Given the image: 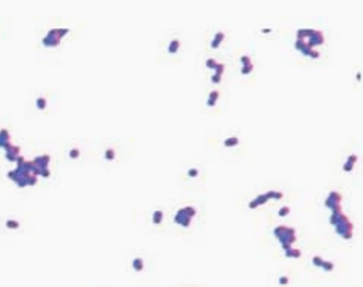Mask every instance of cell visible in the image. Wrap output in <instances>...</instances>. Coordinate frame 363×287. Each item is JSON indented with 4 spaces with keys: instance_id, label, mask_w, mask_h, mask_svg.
Returning a JSON list of instances; mask_svg holds the SVG:
<instances>
[{
    "instance_id": "7c38bea8",
    "label": "cell",
    "mask_w": 363,
    "mask_h": 287,
    "mask_svg": "<svg viewBox=\"0 0 363 287\" xmlns=\"http://www.w3.org/2000/svg\"><path fill=\"white\" fill-rule=\"evenodd\" d=\"M224 38H225V33H224V32H217L216 35H214L213 41H211V48H213V49L220 48V43L224 41Z\"/></svg>"
},
{
    "instance_id": "484cf974",
    "label": "cell",
    "mask_w": 363,
    "mask_h": 287,
    "mask_svg": "<svg viewBox=\"0 0 363 287\" xmlns=\"http://www.w3.org/2000/svg\"><path fill=\"white\" fill-rule=\"evenodd\" d=\"M224 70H225V65H224V64H219V62H217V65L214 67V72H216L214 75H219V76H222Z\"/></svg>"
},
{
    "instance_id": "4fadbf2b",
    "label": "cell",
    "mask_w": 363,
    "mask_h": 287,
    "mask_svg": "<svg viewBox=\"0 0 363 287\" xmlns=\"http://www.w3.org/2000/svg\"><path fill=\"white\" fill-rule=\"evenodd\" d=\"M284 255H286L287 259H300V257H301V251L295 249V247L292 246V247H289V249L284 251Z\"/></svg>"
},
{
    "instance_id": "8fae6325",
    "label": "cell",
    "mask_w": 363,
    "mask_h": 287,
    "mask_svg": "<svg viewBox=\"0 0 363 287\" xmlns=\"http://www.w3.org/2000/svg\"><path fill=\"white\" fill-rule=\"evenodd\" d=\"M357 160H358L357 154H350L349 157H347V160L344 162V165H342V170H344L346 173H350V171L354 170V167H355V163H357Z\"/></svg>"
},
{
    "instance_id": "52a82bcc",
    "label": "cell",
    "mask_w": 363,
    "mask_h": 287,
    "mask_svg": "<svg viewBox=\"0 0 363 287\" xmlns=\"http://www.w3.org/2000/svg\"><path fill=\"white\" fill-rule=\"evenodd\" d=\"M268 200H271V198H270V192H265V194H260V195H257V197L254 198V200H251L247 206H249V210H255V208L265 205Z\"/></svg>"
},
{
    "instance_id": "277c9868",
    "label": "cell",
    "mask_w": 363,
    "mask_h": 287,
    "mask_svg": "<svg viewBox=\"0 0 363 287\" xmlns=\"http://www.w3.org/2000/svg\"><path fill=\"white\" fill-rule=\"evenodd\" d=\"M70 32L68 29H51L46 37L43 38V45L46 48H56V46L60 45V40Z\"/></svg>"
},
{
    "instance_id": "d590c367",
    "label": "cell",
    "mask_w": 363,
    "mask_h": 287,
    "mask_svg": "<svg viewBox=\"0 0 363 287\" xmlns=\"http://www.w3.org/2000/svg\"><path fill=\"white\" fill-rule=\"evenodd\" d=\"M271 29H262V33H270Z\"/></svg>"
},
{
    "instance_id": "603a6c76",
    "label": "cell",
    "mask_w": 363,
    "mask_h": 287,
    "mask_svg": "<svg viewBox=\"0 0 363 287\" xmlns=\"http://www.w3.org/2000/svg\"><path fill=\"white\" fill-rule=\"evenodd\" d=\"M268 192H270V198L271 200H281L284 197L282 192H278V190H268Z\"/></svg>"
},
{
    "instance_id": "e0dca14e",
    "label": "cell",
    "mask_w": 363,
    "mask_h": 287,
    "mask_svg": "<svg viewBox=\"0 0 363 287\" xmlns=\"http://www.w3.org/2000/svg\"><path fill=\"white\" fill-rule=\"evenodd\" d=\"M162 221H163V211H160V210L154 211V213H152V224L159 225V224H162Z\"/></svg>"
},
{
    "instance_id": "e575fe53",
    "label": "cell",
    "mask_w": 363,
    "mask_h": 287,
    "mask_svg": "<svg viewBox=\"0 0 363 287\" xmlns=\"http://www.w3.org/2000/svg\"><path fill=\"white\" fill-rule=\"evenodd\" d=\"M40 176H43V178H48V176H49V168H46V170H41V171H40Z\"/></svg>"
},
{
    "instance_id": "ac0fdd59",
    "label": "cell",
    "mask_w": 363,
    "mask_h": 287,
    "mask_svg": "<svg viewBox=\"0 0 363 287\" xmlns=\"http://www.w3.org/2000/svg\"><path fill=\"white\" fill-rule=\"evenodd\" d=\"M238 144H240V138H238V136H230V138H227L224 141L225 148H236Z\"/></svg>"
},
{
    "instance_id": "4316f807",
    "label": "cell",
    "mask_w": 363,
    "mask_h": 287,
    "mask_svg": "<svg viewBox=\"0 0 363 287\" xmlns=\"http://www.w3.org/2000/svg\"><path fill=\"white\" fill-rule=\"evenodd\" d=\"M322 263H323V259L320 257V255H314V257H313V265L314 266H319V268H320Z\"/></svg>"
},
{
    "instance_id": "5b68a950",
    "label": "cell",
    "mask_w": 363,
    "mask_h": 287,
    "mask_svg": "<svg viewBox=\"0 0 363 287\" xmlns=\"http://www.w3.org/2000/svg\"><path fill=\"white\" fill-rule=\"evenodd\" d=\"M325 206L331 213H342V195L338 190H331L325 198Z\"/></svg>"
},
{
    "instance_id": "f1b7e54d",
    "label": "cell",
    "mask_w": 363,
    "mask_h": 287,
    "mask_svg": "<svg viewBox=\"0 0 363 287\" xmlns=\"http://www.w3.org/2000/svg\"><path fill=\"white\" fill-rule=\"evenodd\" d=\"M68 156H70V159H78V157H79V149H78V148L70 149Z\"/></svg>"
},
{
    "instance_id": "44dd1931",
    "label": "cell",
    "mask_w": 363,
    "mask_h": 287,
    "mask_svg": "<svg viewBox=\"0 0 363 287\" xmlns=\"http://www.w3.org/2000/svg\"><path fill=\"white\" fill-rule=\"evenodd\" d=\"M46 105H48V102H46V99L45 97H38L37 99V107H38V109H46Z\"/></svg>"
},
{
    "instance_id": "4dcf8cb0",
    "label": "cell",
    "mask_w": 363,
    "mask_h": 287,
    "mask_svg": "<svg viewBox=\"0 0 363 287\" xmlns=\"http://www.w3.org/2000/svg\"><path fill=\"white\" fill-rule=\"evenodd\" d=\"M187 175H189L190 178H197V176H198V170H197V168H189V170H187Z\"/></svg>"
},
{
    "instance_id": "d6a6232c",
    "label": "cell",
    "mask_w": 363,
    "mask_h": 287,
    "mask_svg": "<svg viewBox=\"0 0 363 287\" xmlns=\"http://www.w3.org/2000/svg\"><path fill=\"white\" fill-rule=\"evenodd\" d=\"M220 81H222V76H219V75H213L211 76V82H214V84H219Z\"/></svg>"
},
{
    "instance_id": "9a60e30c",
    "label": "cell",
    "mask_w": 363,
    "mask_h": 287,
    "mask_svg": "<svg viewBox=\"0 0 363 287\" xmlns=\"http://www.w3.org/2000/svg\"><path fill=\"white\" fill-rule=\"evenodd\" d=\"M132 268H133V270L136 271V273L143 271V268H144L143 259H141V257H136V259H133V262H132Z\"/></svg>"
},
{
    "instance_id": "30bf717a",
    "label": "cell",
    "mask_w": 363,
    "mask_h": 287,
    "mask_svg": "<svg viewBox=\"0 0 363 287\" xmlns=\"http://www.w3.org/2000/svg\"><path fill=\"white\" fill-rule=\"evenodd\" d=\"M11 146V143H10V132L6 130V129H2L0 130V148H3L6 151Z\"/></svg>"
},
{
    "instance_id": "d4e9b609",
    "label": "cell",
    "mask_w": 363,
    "mask_h": 287,
    "mask_svg": "<svg viewBox=\"0 0 363 287\" xmlns=\"http://www.w3.org/2000/svg\"><path fill=\"white\" fill-rule=\"evenodd\" d=\"M254 70V64H249V65H243L241 67V75H249Z\"/></svg>"
},
{
    "instance_id": "2e32d148",
    "label": "cell",
    "mask_w": 363,
    "mask_h": 287,
    "mask_svg": "<svg viewBox=\"0 0 363 287\" xmlns=\"http://www.w3.org/2000/svg\"><path fill=\"white\" fill-rule=\"evenodd\" d=\"M179 46H181V41H179L178 38L171 40V41H170V45H168V53H170V54H176V53H178V49H179Z\"/></svg>"
},
{
    "instance_id": "83f0119b",
    "label": "cell",
    "mask_w": 363,
    "mask_h": 287,
    "mask_svg": "<svg viewBox=\"0 0 363 287\" xmlns=\"http://www.w3.org/2000/svg\"><path fill=\"white\" fill-rule=\"evenodd\" d=\"M240 62H241V67H243V65H249V64H254V62H252V59L249 57V56H241Z\"/></svg>"
},
{
    "instance_id": "7402d4cb",
    "label": "cell",
    "mask_w": 363,
    "mask_h": 287,
    "mask_svg": "<svg viewBox=\"0 0 363 287\" xmlns=\"http://www.w3.org/2000/svg\"><path fill=\"white\" fill-rule=\"evenodd\" d=\"M289 214H290V208H289V206L279 208V211H278V216H279V217H287Z\"/></svg>"
},
{
    "instance_id": "7a4b0ae2",
    "label": "cell",
    "mask_w": 363,
    "mask_h": 287,
    "mask_svg": "<svg viewBox=\"0 0 363 287\" xmlns=\"http://www.w3.org/2000/svg\"><path fill=\"white\" fill-rule=\"evenodd\" d=\"M335 232L341 237L342 239H350L352 238V233H354V224L350 222V219L347 217V216L342 213L339 214V217L336 219V222H335Z\"/></svg>"
},
{
    "instance_id": "5bb4252c",
    "label": "cell",
    "mask_w": 363,
    "mask_h": 287,
    "mask_svg": "<svg viewBox=\"0 0 363 287\" xmlns=\"http://www.w3.org/2000/svg\"><path fill=\"white\" fill-rule=\"evenodd\" d=\"M217 100H219V92H217V90H211L208 95V100H206V105H208L209 108H213V107H216Z\"/></svg>"
},
{
    "instance_id": "8992f818",
    "label": "cell",
    "mask_w": 363,
    "mask_h": 287,
    "mask_svg": "<svg viewBox=\"0 0 363 287\" xmlns=\"http://www.w3.org/2000/svg\"><path fill=\"white\" fill-rule=\"evenodd\" d=\"M323 41H325V37H323V33L320 32V30H315V29L309 30V35H308V38H306V43L313 49L315 48V46L323 45Z\"/></svg>"
},
{
    "instance_id": "d6986e66",
    "label": "cell",
    "mask_w": 363,
    "mask_h": 287,
    "mask_svg": "<svg viewBox=\"0 0 363 287\" xmlns=\"http://www.w3.org/2000/svg\"><path fill=\"white\" fill-rule=\"evenodd\" d=\"M320 268L323 270V271H327V273H330V271H333L335 270V263L333 262H330V260H323V263H322V266Z\"/></svg>"
},
{
    "instance_id": "836d02e7",
    "label": "cell",
    "mask_w": 363,
    "mask_h": 287,
    "mask_svg": "<svg viewBox=\"0 0 363 287\" xmlns=\"http://www.w3.org/2000/svg\"><path fill=\"white\" fill-rule=\"evenodd\" d=\"M279 284H281V286H287V284H289V278H287V276H281V278H279Z\"/></svg>"
},
{
    "instance_id": "f546056e",
    "label": "cell",
    "mask_w": 363,
    "mask_h": 287,
    "mask_svg": "<svg viewBox=\"0 0 363 287\" xmlns=\"http://www.w3.org/2000/svg\"><path fill=\"white\" fill-rule=\"evenodd\" d=\"M217 65V62H216V59H208L206 60V67H208L209 70H214V67Z\"/></svg>"
},
{
    "instance_id": "1f68e13d",
    "label": "cell",
    "mask_w": 363,
    "mask_h": 287,
    "mask_svg": "<svg viewBox=\"0 0 363 287\" xmlns=\"http://www.w3.org/2000/svg\"><path fill=\"white\" fill-rule=\"evenodd\" d=\"M308 57H311V59H319V57H320V53H319L317 49H313V51L309 53V56H308Z\"/></svg>"
},
{
    "instance_id": "6da1fadb",
    "label": "cell",
    "mask_w": 363,
    "mask_h": 287,
    "mask_svg": "<svg viewBox=\"0 0 363 287\" xmlns=\"http://www.w3.org/2000/svg\"><path fill=\"white\" fill-rule=\"evenodd\" d=\"M273 235L282 246V249L286 251L289 247H292L296 241V230L294 227H286V225H278L273 229Z\"/></svg>"
},
{
    "instance_id": "ffe728a7",
    "label": "cell",
    "mask_w": 363,
    "mask_h": 287,
    "mask_svg": "<svg viewBox=\"0 0 363 287\" xmlns=\"http://www.w3.org/2000/svg\"><path fill=\"white\" fill-rule=\"evenodd\" d=\"M5 225H6V229H14L16 230V229H19L21 224H19L18 221H14V219H8V221L5 222Z\"/></svg>"
},
{
    "instance_id": "ba28073f",
    "label": "cell",
    "mask_w": 363,
    "mask_h": 287,
    "mask_svg": "<svg viewBox=\"0 0 363 287\" xmlns=\"http://www.w3.org/2000/svg\"><path fill=\"white\" fill-rule=\"evenodd\" d=\"M32 162L35 163V167L38 168V170H46V168L49 167V163H51V157L48 156V154H43V156H38V157H35V159L32 160Z\"/></svg>"
},
{
    "instance_id": "cb8c5ba5",
    "label": "cell",
    "mask_w": 363,
    "mask_h": 287,
    "mask_svg": "<svg viewBox=\"0 0 363 287\" xmlns=\"http://www.w3.org/2000/svg\"><path fill=\"white\" fill-rule=\"evenodd\" d=\"M114 157H116V152H114V149H106L105 151V159L106 160H114Z\"/></svg>"
},
{
    "instance_id": "9c48e42d",
    "label": "cell",
    "mask_w": 363,
    "mask_h": 287,
    "mask_svg": "<svg viewBox=\"0 0 363 287\" xmlns=\"http://www.w3.org/2000/svg\"><path fill=\"white\" fill-rule=\"evenodd\" d=\"M19 156H21V148L19 146H13V144H11V146L5 151V157H6L8 162H16Z\"/></svg>"
},
{
    "instance_id": "3957f363",
    "label": "cell",
    "mask_w": 363,
    "mask_h": 287,
    "mask_svg": "<svg viewBox=\"0 0 363 287\" xmlns=\"http://www.w3.org/2000/svg\"><path fill=\"white\" fill-rule=\"evenodd\" d=\"M197 214V210L194 206L187 205V206H182L181 210H178V213L174 214V222L178 224L179 227L182 229H189L190 224H192V219L195 217Z\"/></svg>"
}]
</instances>
